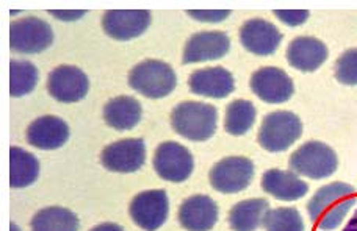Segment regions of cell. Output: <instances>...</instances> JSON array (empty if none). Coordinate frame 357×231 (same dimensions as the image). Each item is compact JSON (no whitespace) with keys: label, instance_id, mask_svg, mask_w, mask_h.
Wrapping results in <instances>:
<instances>
[{"label":"cell","instance_id":"cell-1","mask_svg":"<svg viewBox=\"0 0 357 231\" xmlns=\"http://www.w3.org/2000/svg\"><path fill=\"white\" fill-rule=\"evenodd\" d=\"M356 202V189L353 186L335 182L315 192L307 205V213L310 221L321 231H333L340 227Z\"/></svg>","mask_w":357,"mask_h":231},{"label":"cell","instance_id":"cell-2","mask_svg":"<svg viewBox=\"0 0 357 231\" xmlns=\"http://www.w3.org/2000/svg\"><path fill=\"white\" fill-rule=\"evenodd\" d=\"M171 125L178 136L204 143L216 132L218 110L204 102H182L171 113Z\"/></svg>","mask_w":357,"mask_h":231},{"label":"cell","instance_id":"cell-3","mask_svg":"<svg viewBox=\"0 0 357 231\" xmlns=\"http://www.w3.org/2000/svg\"><path fill=\"white\" fill-rule=\"evenodd\" d=\"M129 86L148 99H163L176 89L177 75L168 63L146 60L129 72Z\"/></svg>","mask_w":357,"mask_h":231},{"label":"cell","instance_id":"cell-4","mask_svg":"<svg viewBox=\"0 0 357 231\" xmlns=\"http://www.w3.org/2000/svg\"><path fill=\"white\" fill-rule=\"evenodd\" d=\"M303 134L301 119L291 111H273L265 116L257 134L262 149L271 153L285 152Z\"/></svg>","mask_w":357,"mask_h":231},{"label":"cell","instance_id":"cell-5","mask_svg":"<svg viewBox=\"0 0 357 231\" xmlns=\"http://www.w3.org/2000/svg\"><path fill=\"white\" fill-rule=\"evenodd\" d=\"M289 166L296 175L323 180L333 175L339 166L335 152L320 141H309L290 157Z\"/></svg>","mask_w":357,"mask_h":231},{"label":"cell","instance_id":"cell-6","mask_svg":"<svg viewBox=\"0 0 357 231\" xmlns=\"http://www.w3.org/2000/svg\"><path fill=\"white\" fill-rule=\"evenodd\" d=\"M54 42V30L40 17H24L10 25V47L24 55L41 54Z\"/></svg>","mask_w":357,"mask_h":231},{"label":"cell","instance_id":"cell-7","mask_svg":"<svg viewBox=\"0 0 357 231\" xmlns=\"http://www.w3.org/2000/svg\"><path fill=\"white\" fill-rule=\"evenodd\" d=\"M254 163L246 157H227L216 163L208 173L210 184L221 194H238L251 184Z\"/></svg>","mask_w":357,"mask_h":231},{"label":"cell","instance_id":"cell-8","mask_svg":"<svg viewBox=\"0 0 357 231\" xmlns=\"http://www.w3.org/2000/svg\"><path fill=\"white\" fill-rule=\"evenodd\" d=\"M154 169L165 182L183 183L193 173L195 159L187 147L174 141H167L157 147Z\"/></svg>","mask_w":357,"mask_h":231},{"label":"cell","instance_id":"cell-9","mask_svg":"<svg viewBox=\"0 0 357 231\" xmlns=\"http://www.w3.org/2000/svg\"><path fill=\"white\" fill-rule=\"evenodd\" d=\"M129 213L132 221L144 231H155L168 219L169 198L167 191L151 189L143 191L133 197Z\"/></svg>","mask_w":357,"mask_h":231},{"label":"cell","instance_id":"cell-10","mask_svg":"<svg viewBox=\"0 0 357 231\" xmlns=\"http://www.w3.org/2000/svg\"><path fill=\"white\" fill-rule=\"evenodd\" d=\"M102 166L110 172L132 173L146 163V143L142 138L121 139L108 144L100 153Z\"/></svg>","mask_w":357,"mask_h":231},{"label":"cell","instance_id":"cell-11","mask_svg":"<svg viewBox=\"0 0 357 231\" xmlns=\"http://www.w3.org/2000/svg\"><path fill=\"white\" fill-rule=\"evenodd\" d=\"M47 91L61 104H75L86 97L89 80L84 70L77 66L63 64L49 74Z\"/></svg>","mask_w":357,"mask_h":231},{"label":"cell","instance_id":"cell-12","mask_svg":"<svg viewBox=\"0 0 357 231\" xmlns=\"http://www.w3.org/2000/svg\"><path fill=\"white\" fill-rule=\"evenodd\" d=\"M251 89L260 100L266 104H285L295 93L293 80L285 70L266 66L256 70L251 77Z\"/></svg>","mask_w":357,"mask_h":231},{"label":"cell","instance_id":"cell-13","mask_svg":"<svg viewBox=\"0 0 357 231\" xmlns=\"http://www.w3.org/2000/svg\"><path fill=\"white\" fill-rule=\"evenodd\" d=\"M151 25V13L146 10H110L104 13L102 27L116 41H129L142 36Z\"/></svg>","mask_w":357,"mask_h":231},{"label":"cell","instance_id":"cell-14","mask_svg":"<svg viewBox=\"0 0 357 231\" xmlns=\"http://www.w3.org/2000/svg\"><path fill=\"white\" fill-rule=\"evenodd\" d=\"M240 41L248 52L257 56H270L279 49L282 33L276 25L265 19H250L241 25Z\"/></svg>","mask_w":357,"mask_h":231},{"label":"cell","instance_id":"cell-15","mask_svg":"<svg viewBox=\"0 0 357 231\" xmlns=\"http://www.w3.org/2000/svg\"><path fill=\"white\" fill-rule=\"evenodd\" d=\"M231 49V40L222 31H199L185 44L182 63L193 64L213 61L226 56Z\"/></svg>","mask_w":357,"mask_h":231},{"label":"cell","instance_id":"cell-16","mask_svg":"<svg viewBox=\"0 0 357 231\" xmlns=\"http://www.w3.org/2000/svg\"><path fill=\"white\" fill-rule=\"evenodd\" d=\"M218 205L212 197L196 194L178 208V222L187 231H210L218 222Z\"/></svg>","mask_w":357,"mask_h":231},{"label":"cell","instance_id":"cell-17","mask_svg":"<svg viewBox=\"0 0 357 231\" xmlns=\"http://www.w3.org/2000/svg\"><path fill=\"white\" fill-rule=\"evenodd\" d=\"M190 91L210 99H226L235 89L234 75L225 67L197 69L188 79Z\"/></svg>","mask_w":357,"mask_h":231},{"label":"cell","instance_id":"cell-18","mask_svg":"<svg viewBox=\"0 0 357 231\" xmlns=\"http://www.w3.org/2000/svg\"><path fill=\"white\" fill-rule=\"evenodd\" d=\"M69 127L56 116H41L27 128V141L40 150H55L65 145L69 139Z\"/></svg>","mask_w":357,"mask_h":231},{"label":"cell","instance_id":"cell-19","mask_svg":"<svg viewBox=\"0 0 357 231\" xmlns=\"http://www.w3.org/2000/svg\"><path fill=\"white\" fill-rule=\"evenodd\" d=\"M328 60V47L314 36L295 38L287 49V61L301 72H314Z\"/></svg>","mask_w":357,"mask_h":231},{"label":"cell","instance_id":"cell-20","mask_svg":"<svg viewBox=\"0 0 357 231\" xmlns=\"http://www.w3.org/2000/svg\"><path fill=\"white\" fill-rule=\"evenodd\" d=\"M262 189L278 200L295 202L307 194L309 184L291 170L270 169L262 177Z\"/></svg>","mask_w":357,"mask_h":231},{"label":"cell","instance_id":"cell-21","mask_svg":"<svg viewBox=\"0 0 357 231\" xmlns=\"http://www.w3.org/2000/svg\"><path fill=\"white\" fill-rule=\"evenodd\" d=\"M142 104L130 95H119L108 100L104 106V120L108 127L118 132L132 130L142 120Z\"/></svg>","mask_w":357,"mask_h":231},{"label":"cell","instance_id":"cell-22","mask_svg":"<svg viewBox=\"0 0 357 231\" xmlns=\"http://www.w3.org/2000/svg\"><path fill=\"white\" fill-rule=\"evenodd\" d=\"M270 203L265 198H248L229 211V225L234 231H256L264 223Z\"/></svg>","mask_w":357,"mask_h":231},{"label":"cell","instance_id":"cell-23","mask_svg":"<svg viewBox=\"0 0 357 231\" xmlns=\"http://www.w3.org/2000/svg\"><path fill=\"white\" fill-rule=\"evenodd\" d=\"M40 177V161L21 147L10 149V184L11 188H27Z\"/></svg>","mask_w":357,"mask_h":231},{"label":"cell","instance_id":"cell-24","mask_svg":"<svg viewBox=\"0 0 357 231\" xmlns=\"http://www.w3.org/2000/svg\"><path fill=\"white\" fill-rule=\"evenodd\" d=\"M31 231H77L79 217L63 207L40 209L30 222Z\"/></svg>","mask_w":357,"mask_h":231},{"label":"cell","instance_id":"cell-25","mask_svg":"<svg viewBox=\"0 0 357 231\" xmlns=\"http://www.w3.org/2000/svg\"><path fill=\"white\" fill-rule=\"evenodd\" d=\"M257 110L250 100H234L226 108L225 128L232 136H243L256 124Z\"/></svg>","mask_w":357,"mask_h":231},{"label":"cell","instance_id":"cell-26","mask_svg":"<svg viewBox=\"0 0 357 231\" xmlns=\"http://www.w3.org/2000/svg\"><path fill=\"white\" fill-rule=\"evenodd\" d=\"M38 69L33 63L13 60L10 63V93L13 97L30 94L38 85Z\"/></svg>","mask_w":357,"mask_h":231},{"label":"cell","instance_id":"cell-27","mask_svg":"<svg viewBox=\"0 0 357 231\" xmlns=\"http://www.w3.org/2000/svg\"><path fill=\"white\" fill-rule=\"evenodd\" d=\"M265 231H304V221L296 208L268 209L264 219Z\"/></svg>","mask_w":357,"mask_h":231},{"label":"cell","instance_id":"cell-28","mask_svg":"<svg viewBox=\"0 0 357 231\" xmlns=\"http://www.w3.org/2000/svg\"><path fill=\"white\" fill-rule=\"evenodd\" d=\"M335 79L342 85L357 86V49L343 52L335 64Z\"/></svg>","mask_w":357,"mask_h":231},{"label":"cell","instance_id":"cell-29","mask_svg":"<svg viewBox=\"0 0 357 231\" xmlns=\"http://www.w3.org/2000/svg\"><path fill=\"white\" fill-rule=\"evenodd\" d=\"M187 15L199 22L216 24V22L226 21V19L231 16V11L229 10H190L187 11Z\"/></svg>","mask_w":357,"mask_h":231},{"label":"cell","instance_id":"cell-30","mask_svg":"<svg viewBox=\"0 0 357 231\" xmlns=\"http://www.w3.org/2000/svg\"><path fill=\"white\" fill-rule=\"evenodd\" d=\"M274 15L279 17L280 22H284L289 27H298L303 25L309 19V11L305 10H276Z\"/></svg>","mask_w":357,"mask_h":231},{"label":"cell","instance_id":"cell-31","mask_svg":"<svg viewBox=\"0 0 357 231\" xmlns=\"http://www.w3.org/2000/svg\"><path fill=\"white\" fill-rule=\"evenodd\" d=\"M50 16H54L56 19H60V21H79V19L84 17L86 15V11H82V10H59V11H49Z\"/></svg>","mask_w":357,"mask_h":231},{"label":"cell","instance_id":"cell-32","mask_svg":"<svg viewBox=\"0 0 357 231\" xmlns=\"http://www.w3.org/2000/svg\"><path fill=\"white\" fill-rule=\"evenodd\" d=\"M89 231H124L123 227H119L118 223H112V222H107V223H100V225L91 228Z\"/></svg>","mask_w":357,"mask_h":231},{"label":"cell","instance_id":"cell-33","mask_svg":"<svg viewBox=\"0 0 357 231\" xmlns=\"http://www.w3.org/2000/svg\"><path fill=\"white\" fill-rule=\"evenodd\" d=\"M343 231H357V211L351 219H349V222L347 223V227L343 228Z\"/></svg>","mask_w":357,"mask_h":231},{"label":"cell","instance_id":"cell-34","mask_svg":"<svg viewBox=\"0 0 357 231\" xmlns=\"http://www.w3.org/2000/svg\"><path fill=\"white\" fill-rule=\"evenodd\" d=\"M10 230H11V231H21V228H19V227L16 225V223H11V225H10Z\"/></svg>","mask_w":357,"mask_h":231}]
</instances>
